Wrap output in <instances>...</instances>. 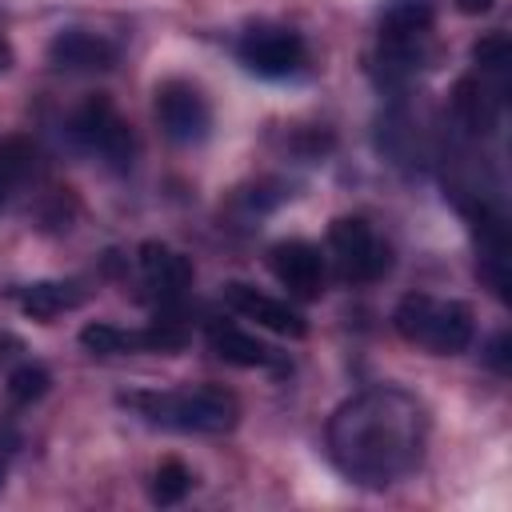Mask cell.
Masks as SVG:
<instances>
[{
    "label": "cell",
    "mask_w": 512,
    "mask_h": 512,
    "mask_svg": "<svg viewBox=\"0 0 512 512\" xmlns=\"http://www.w3.org/2000/svg\"><path fill=\"white\" fill-rule=\"evenodd\" d=\"M4 68H12V48H8V40H0V72Z\"/></svg>",
    "instance_id": "cell-22"
},
{
    "label": "cell",
    "mask_w": 512,
    "mask_h": 512,
    "mask_svg": "<svg viewBox=\"0 0 512 512\" xmlns=\"http://www.w3.org/2000/svg\"><path fill=\"white\" fill-rule=\"evenodd\" d=\"M120 404L140 412L148 424H160L172 432L220 436L240 424V400L220 384H196L176 392H124Z\"/></svg>",
    "instance_id": "cell-2"
},
{
    "label": "cell",
    "mask_w": 512,
    "mask_h": 512,
    "mask_svg": "<svg viewBox=\"0 0 512 512\" xmlns=\"http://www.w3.org/2000/svg\"><path fill=\"white\" fill-rule=\"evenodd\" d=\"M116 44L88 28H64L48 40V64L60 72H104L116 64Z\"/></svg>",
    "instance_id": "cell-10"
},
{
    "label": "cell",
    "mask_w": 512,
    "mask_h": 512,
    "mask_svg": "<svg viewBox=\"0 0 512 512\" xmlns=\"http://www.w3.org/2000/svg\"><path fill=\"white\" fill-rule=\"evenodd\" d=\"M392 324L408 344H420L432 356H456L476 336V320L464 300H436L428 292L404 296L392 312Z\"/></svg>",
    "instance_id": "cell-3"
},
{
    "label": "cell",
    "mask_w": 512,
    "mask_h": 512,
    "mask_svg": "<svg viewBox=\"0 0 512 512\" xmlns=\"http://www.w3.org/2000/svg\"><path fill=\"white\" fill-rule=\"evenodd\" d=\"M156 120L172 144H200L212 132L208 96L192 80H164L156 84Z\"/></svg>",
    "instance_id": "cell-7"
},
{
    "label": "cell",
    "mask_w": 512,
    "mask_h": 512,
    "mask_svg": "<svg viewBox=\"0 0 512 512\" xmlns=\"http://www.w3.org/2000/svg\"><path fill=\"white\" fill-rule=\"evenodd\" d=\"M140 276L160 300H176V296H184L192 288L196 268H192V260L184 252H176V248H168L160 240H148V244H140Z\"/></svg>",
    "instance_id": "cell-11"
},
{
    "label": "cell",
    "mask_w": 512,
    "mask_h": 512,
    "mask_svg": "<svg viewBox=\"0 0 512 512\" xmlns=\"http://www.w3.org/2000/svg\"><path fill=\"white\" fill-rule=\"evenodd\" d=\"M188 488H192V472L180 464V460H164L156 472H152V484H148V496H152V504H180L184 496H188Z\"/></svg>",
    "instance_id": "cell-16"
},
{
    "label": "cell",
    "mask_w": 512,
    "mask_h": 512,
    "mask_svg": "<svg viewBox=\"0 0 512 512\" xmlns=\"http://www.w3.org/2000/svg\"><path fill=\"white\" fill-rule=\"evenodd\" d=\"M452 112L468 132H492L496 128V100L476 76H460L452 88Z\"/></svg>",
    "instance_id": "cell-14"
},
{
    "label": "cell",
    "mask_w": 512,
    "mask_h": 512,
    "mask_svg": "<svg viewBox=\"0 0 512 512\" xmlns=\"http://www.w3.org/2000/svg\"><path fill=\"white\" fill-rule=\"evenodd\" d=\"M236 56L248 72L264 76V80H284V76H296L308 60V44L300 32L292 28H280V24H256L240 36L236 44Z\"/></svg>",
    "instance_id": "cell-6"
},
{
    "label": "cell",
    "mask_w": 512,
    "mask_h": 512,
    "mask_svg": "<svg viewBox=\"0 0 512 512\" xmlns=\"http://www.w3.org/2000/svg\"><path fill=\"white\" fill-rule=\"evenodd\" d=\"M472 60L480 64V72L504 76V72H508V64H512V48H508V40H504L500 32H492V36L476 40V48H472Z\"/></svg>",
    "instance_id": "cell-18"
},
{
    "label": "cell",
    "mask_w": 512,
    "mask_h": 512,
    "mask_svg": "<svg viewBox=\"0 0 512 512\" xmlns=\"http://www.w3.org/2000/svg\"><path fill=\"white\" fill-rule=\"evenodd\" d=\"M16 300H20V308H24L28 316L52 320V316L76 308V304L84 300V288H80L76 280H36V284L16 288Z\"/></svg>",
    "instance_id": "cell-13"
},
{
    "label": "cell",
    "mask_w": 512,
    "mask_h": 512,
    "mask_svg": "<svg viewBox=\"0 0 512 512\" xmlns=\"http://www.w3.org/2000/svg\"><path fill=\"white\" fill-rule=\"evenodd\" d=\"M224 304L236 316L256 320L260 328H268L276 336H288V340H304L308 336V320H304L300 308H292L288 300H276V296H268V292H260V288H252L244 280H228L224 284Z\"/></svg>",
    "instance_id": "cell-8"
},
{
    "label": "cell",
    "mask_w": 512,
    "mask_h": 512,
    "mask_svg": "<svg viewBox=\"0 0 512 512\" xmlns=\"http://www.w3.org/2000/svg\"><path fill=\"white\" fill-rule=\"evenodd\" d=\"M496 0H456V8L460 12H468V16H480V12H488Z\"/></svg>",
    "instance_id": "cell-20"
},
{
    "label": "cell",
    "mask_w": 512,
    "mask_h": 512,
    "mask_svg": "<svg viewBox=\"0 0 512 512\" xmlns=\"http://www.w3.org/2000/svg\"><path fill=\"white\" fill-rule=\"evenodd\" d=\"M72 140H76L84 152L100 156L112 172H128L132 160H136L132 124L120 116V108H116L104 92L88 96V100L76 108V116H72Z\"/></svg>",
    "instance_id": "cell-4"
},
{
    "label": "cell",
    "mask_w": 512,
    "mask_h": 512,
    "mask_svg": "<svg viewBox=\"0 0 512 512\" xmlns=\"http://www.w3.org/2000/svg\"><path fill=\"white\" fill-rule=\"evenodd\" d=\"M48 388H52V376H48V368H40V364H20V368H12V376H8V396H12V404H32V400H40Z\"/></svg>",
    "instance_id": "cell-17"
},
{
    "label": "cell",
    "mask_w": 512,
    "mask_h": 512,
    "mask_svg": "<svg viewBox=\"0 0 512 512\" xmlns=\"http://www.w3.org/2000/svg\"><path fill=\"white\" fill-rule=\"evenodd\" d=\"M328 248L336 256V268L352 284H372L392 268V248L380 240V232L360 216H336L328 224Z\"/></svg>",
    "instance_id": "cell-5"
},
{
    "label": "cell",
    "mask_w": 512,
    "mask_h": 512,
    "mask_svg": "<svg viewBox=\"0 0 512 512\" xmlns=\"http://www.w3.org/2000/svg\"><path fill=\"white\" fill-rule=\"evenodd\" d=\"M268 268L272 276L296 296V300H316L324 292V256L308 240H280L268 248Z\"/></svg>",
    "instance_id": "cell-9"
},
{
    "label": "cell",
    "mask_w": 512,
    "mask_h": 512,
    "mask_svg": "<svg viewBox=\"0 0 512 512\" xmlns=\"http://www.w3.org/2000/svg\"><path fill=\"white\" fill-rule=\"evenodd\" d=\"M32 172H36V144L24 136H4L0 140V200L16 184H24Z\"/></svg>",
    "instance_id": "cell-15"
},
{
    "label": "cell",
    "mask_w": 512,
    "mask_h": 512,
    "mask_svg": "<svg viewBox=\"0 0 512 512\" xmlns=\"http://www.w3.org/2000/svg\"><path fill=\"white\" fill-rule=\"evenodd\" d=\"M208 348L224 364H236V368H284V360L272 344H264L260 336H252L236 324H224V320L208 324Z\"/></svg>",
    "instance_id": "cell-12"
},
{
    "label": "cell",
    "mask_w": 512,
    "mask_h": 512,
    "mask_svg": "<svg viewBox=\"0 0 512 512\" xmlns=\"http://www.w3.org/2000/svg\"><path fill=\"white\" fill-rule=\"evenodd\" d=\"M8 456H12V448L0 444V488H4V476H8Z\"/></svg>",
    "instance_id": "cell-21"
},
{
    "label": "cell",
    "mask_w": 512,
    "mask_h": 512,
    "mask_svg": "<svg viewBox=\"0 0 512 512\" xmlns=\"http://www.w3.org/2000/svg\"><path fill=\"white\" fill-rule=\"evenodd\" d=\"M428 448V408L396 388L380 384L344 400L328 420V456L352 484L388 488L420 468Z\"/></svg>",
    "instance_id": "cell-1"
},
{
    "label": "cell",
    "mask_w": 512,
    "mask_h": 512,
    "mask_svg": "<svg viewBox=\"0 0 512 512\" xmlns=\"http://www.w3.org/2000/svg\"><path fill=\"white\" fill-rule=\"evenodd\" d=\"M484 360L504 376L508 372V332H496L492 336V344H488V352H484Z\"/></svg>",
    "instance_id": "cell-19"
}]
</instances>
